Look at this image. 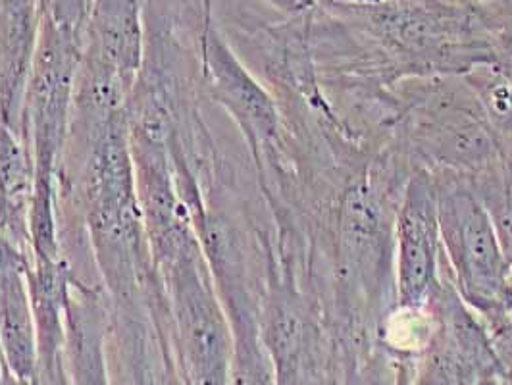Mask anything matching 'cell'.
Listing matches in <instances>:
<instances>
[{
    "label": "cell",
    "mask_w": 512,
    "mask_h": 385,
    "mask_svg": "<svg viewBox=\"0 0 512 385\" xmlns=\"http://www.w3.org/2000/svg\"><path fill=\"white\" fill-rule=\"evenodd\" d=\"M203 2V6H206V8H210V0H201Z\"/></svg>",
    "instance_id": "5bb4252c"
},
{
    "label": "cell",
    "mask_w": 512,
    "mask_h": 385,
    "mask_svg": "<svg viewBox=\"0 0 512 385\" xmlns=\"http://www.w3.org/2000/svg\"><path fill=\"white\" fill-rule=\"evenodd\" d=\"M410 385H428V384H418V382H412Z\"/></svg>",
    "instance_id": "9a60e30c"
},
{
    "label": "cell",
    "mask_w": 512,
    "mask_h": 385,
    "mask_svg": "<svg viewBox=\"0 0 512 385\" xmlns=\"http://www.w3.org/2000/svg\"><path fill=\"white\" fill-rule=\"evenodd\" d=\"M37 29V0H0V120L18 131Z\"/></svg>",
    "instance_id": "52a82bcc"
},
{
    "label": "cell",
    "mask_w": 512,
    "mask_h": 385,
    "mask_svg": "<svg viewBox=\"0 0 512 385\" xmlns=\"http://www.w3.org/2000/svg\"><path fill=\"white\" fill-rule=\"evenodd\" d=\"M266 8L278 12L285 20H295L318 8L320 0H260Z\"/></svg>",
    "instance_id": "7c38bea8"
},
{
    "label": "cell",
    "mask_w": 512,
    "mask_h": 385,
    "mask_svg": "<svg viewBox=\"0 0 512 385\" xmlns=\"http://www.w3.org/2000/svg\"><path fill=\"white\" fill-rule=\"evenodd\" d=\"M445 272L487 328L512 314V268L495 226L466 176L432 172Z\"/></svg>",
    "instance_id": "7a4b0ae2"
},
{
    "label": "cell",
    "mask_w": 512,
    "mask_h": 385,
    "mask_svg": "<svg viewBox=\"0 0 512 385\" xmlns=\"http://www.w3.org/2000/svg\"><path fill=\"white\" fill-rule=\"evenodd\" d=\"M470 181L486 206L503 253L512 268V166L501 156L493 166L470 178Z\"/></svg>",
    "instance_id": "9c48e42d"
},
{
    "label": "cell",
    "mask_w": 512,
    "mask_h": 385,
    "mask_svg": "<svg viewBox=\"0 0 512 385\" xmlns=\"http://www.w3.org/2000/svg\"><path fill=\"white\" fill-rule=\"evenodd\" d=\"M37 2H39V0H37Z\"/></svg>",
    "instance_id": "2e32d148"
},
{
    "label": "cell",
    "mask_w": 512,
    "mask_h": 385,
    "mask_svg": "<svg viewBox=\"0 0 512 385\" xmlns=\"http://www.w3.org/2000/svg\"><path fill=\"white\" fill-rule=\"evenodd\" d=\"M328 2L349 4V6H362V4H378V2H382V0H328Z\"/></svg>",
    "instance_id": "4fadbf2b"
},
{
    "label": "cell",
    "mask_w": 512,
    "mask_h": 385,
    "mask_svg": "<svg viewBox=\"0 0 512 385\" xmlns=\"http://www.w3.org/2000/svg\"><path fill=\"white\" fill-rule=\"evenodd\" d=\"M91 0H39V14L49 18L54 26L70 31L83 41Z\"/></svg>",
    "instance_id": "30bf717a"
},
{
    "label": "cell",
    "mask_w": 512,
    "mask_h": 385,
    "mask_svg": "<svg viewBox=\"0 0 512 385\" xmlns=\"http://www.w3.org/2000/svg\"><path fill=\"white\" fill-rule=\"evenodd\" d=\"M487 330L491 334L499 359L512 376V314H509L503 322H499Z\"/></svg>",
    "instance_id": "8fae6325"
},
{
    "label": "cell",
    "mask_w": 512,
    "mask_h": 385,
    "mask_svg": "<svg viewBox=\"0 0 512 385\" xmlns=\"http://www.w3.org/2000/svg\"><path fill=\"white\" fill-rule=\"evenodd\" d=\"M183 385H233L235 341L191 216L149 239Z\"/></svg>",
    "instance_id": "6da1fadb"
},
{
    "label": "cell",
    "mask_w": 512,
    "mask_h": 385,
    "mask_svg": "<svg viewBox=\"0 0 512 385\" xmlns=\"http://www.w3.org/2000/svg\"><path fill=\"white\" fill-rule=\"evenodd\" d=\"M29 262L31 255L0 237V360L16 378L39 385Z\"/></svg>",
    "instance_id": "5b68a950"
},
{
    "label": "cell",
    "mask_w": 512,
    "mask_h": 385,
    "mask_svg": "<svg viewBox=\"0 0 512 385\" xmlns=\"http://www.w3.org/2000/svg\"><path fill=\"white\" fill-rule=\"evenodd\" d=\"M35 164L22 131L0 120V237L31 255L29 216Z\"/></svg>",
    "instance_id": "ba28073f"
},
{
    "label": "cell",
    "mask_w": 512,
    "mask_h": 385,
    "mask_svg": "<svg viewBox=\"0 0 512 385\" xmlns=\"http://www.w3.org/2000/svg\"><path fill=\"white\" fill-rule=\"evenodd\" d=\"M443 262L436 178L426 168H414L395 214V305L432 307L443 285Z\"/></svg>",
    "instance_id": "277c9868"
},
{
    "label": "cell",
    "mask_w": 512,
    "mask_h": 385,
    "mask_svg": "<svg viewBox=\"0 0 512 385\" xmlns=\"http://www.w3.org/2000/svg\"><path fill=\"white\" fill-rule=\"evenodd\" d=\"M199 49L208 95L241 131L260 176L266 168L282 174L283 120L278 101L231 49L212 16L201 27Z\"/></svg>",
    "instance_id": "3957f363"
},
{
    "label": "cell",
    "mask_w": 512,
    "mask_h": 385,
    "mask_svg": "<svg viewBox=\"0 0 512 385\" xmlns=\"http://www.w3.org/2000/svg\"><path fill=\"white\" fill-rule=\"evenodd\" d=\"M106 308L97 289L74 280L64 343L66 385H110L106 360Z\"/></svg>",
    "instance_id": "8992f818"
}]
</instances>
